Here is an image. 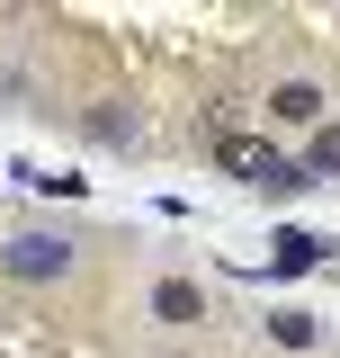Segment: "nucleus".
Wrapping results in <instances>:
<instances>
[{"instance_id":"4","label":"nucleus","mask_w":340,"mask_h":358,"mask_svg":"<svg viewBox=\"0 0 340 358\" xmlns=\"http://www.w3.org/2000/svg\"><path fill=\"white\" fill-rule=\"evenodd\" d=\"M269 117H278V126H323V90H313V81H287L278 99H269Z\"/></svg>"},{"instance_id":"6","label":"nucleus","mask_w":340,"mask_h":358,"mask_svg":"<svg viewBox=\"0 0 340 358\" xmlns=\"http://www.w3.org/2000/svg\"><path fill=\"white\" fill-rule=\"evenodd\" d=\"M304 179H340V126H313V152H304Z\"/></svg>"},{"instance_id":"1","label":"nucleus","mask_w":340,"mask_h":358,"mask_svg":"<svg viewBox=\"0 0 340 358\" xmlns=\"http://www.w3.org/2000/svg\"><path fill=\"white\" fill-rule=\"evenodd\" d=\"M215 162H224L233 179H251V188H269V197L313 188V179H304V162H278V143H269V134H242V126H215Z\"/></svg>"},{"instance_id":"2","label":"nucleus","mask_w":340,"mask_h":358,"mask_svg":"<svg viewBox=\"0 0 340 358\" xmlns=\"http://www.w3.org/2000/svg\"><path fill=\"white\" fill-rule=\"evenodd\" d=\"M0 268H9V278H63V268H72V242H63V233H18V242L0 251Z\"/></svg>"},{"instance_id":"7","label":"nucleus","mask_w":340,"mask_h":358,"mask_svg":"<svg viewBox=\"0 0 340 358\" xmlns=\"http://www.w3.org/2000/svg\"><path fill=\"white\" fill-rule=\"evenodd\" d=\"M90 126H99V143H134V117H117V108H99Z\"/></svg>"},{"instance_id":"3","label":"nucleus","mask_w":340,"mask_h":358,"mask_svg":"<svg viewBox=\"0 0 340 358\" xmlns=\"http://www.w3.org/2000/svg\"><path fill=\"white\" fill-rule=\"evenodd\" d=\"M323 251H332L323 233H278V242H269V268H278V278H304V268H323Z\"/></svg>"},{"instance_id":"5","label":"nucleus","mask_w":340,"mask_h":358,"mask_svg":"<svg viewBox=\"0 0 340 358\" xmlns=\"http://www.w3.org/2000/svg\"><path fill=\"white\" fill-rule=\"evenodd\" d=\"M153 313H162V322H206V296H197L188 278H162V287H153Z\"/></svg>"}]
</instances>
